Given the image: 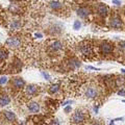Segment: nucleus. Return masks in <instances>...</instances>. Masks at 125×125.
<instances>
[{
	"instance_id": "nucleus-1",
	"label": "nucleus",
	"mask_w": 125,
	"mask_h": 125,
	"mask_svg": "<svg viewBox=\"0 0 125 125\" xmlns=\"http://www.w3.org/2000/svg\"><path fill=\"white\" fill-rule=\"evenodd\" d=\"M87 118H88L87 112L83 111V109H76V111L73 113L70 121H71V123L74 125H81L85 122Z\"/></svg>"
},
{
	"instance_id": "nucleus-2",
	"label": "nucleus",
	"mask_w": 125,
	"mask_h": 125,
	"mask_svg": "<svg viewBox=\"0 0 125 125\" xmlns=\"http://www.w3.org/2000/svg\"><path fill=\"white\" fill-rule=\"evenodd\" d=\"M5 44L10 47V48H19L21 46V40L19 38H16V37H11V38H9L5 42Z\"/></svg>"
},
{
	"instance_id": "nucleus-3",
	"label": "nucleus",
	"mask_w": 125,
	"mask_h": 125,
	"mask_svg": "<svg viewBox=\"0 0 125 125\" xmlns=\"http://www.w3.org/2000/svg\"><path fill=\"white\" fill-rule=\"evenodd\" d=\"M38 92H39V87L36 85V84H28L25 88V94L27 96H29V97L34 96Z\"/></svg>"
},
{
	"instance_id": "nucleus-4",
	"label": "nucleus",
	"mask_w": 125,
	"mask_h": 125,
	"mask_svg": "<svg viewBox=\"0 0 125 125\" xmlns=\"http://www.w3.org/2000/svg\"><path fill=\"white\" fill-rule=\"evenodd\" d=\"M84 95H85V97H87V98L94 99V98H96V97H97V95H98V91H97L96 88L90 87V88H88L87 90H85Z\"/></svg>"
},
{
	"instance_id": "nucleus-5",
	"label": "nucleus",
	"mask_w": 125,
	"mask_h": 125,
	"mask_svg": "<svg viewBox=\"0 0 125 125\" xmlns=\"http://www.w3.org/2000/svg\"><path fill=\"white\" fill-rule=\"evenodd\" d=\"M100 49H101V52H102L103 54H109L113 52V50H114V47H113V45H111L109 43H102L100 46Z\"/></svg>"
},
{
	"instance_id": "nucleus-6",
	"label": "nucleus",
	"mask_w": 125,
	"mask_h": 125,
	"mask_svg": "<svg viewBox=\"0 0 125 125\" xmlns=\"http://www.w3.org/2000/svg\"><path fill=\"white\" fill-rule=\"evenodd\" d=\"M80 51H81V53L83 54V55H91V54L93 53V51H92V46H90L89 44H83V46L80 47Z\"/></svg>"
},
{
	"instance_id": "nucleus-7",
	"label": "nucleus",
	"mask_w": 125,
	"mask_h": 125,
	"mask_svg": "<svg viewBox=\"0 0 125 125\" xmlns=\"http://www.w3.org/2000/svg\"><path fill=\"white\" fill-rule=\"evenodd\" d=\"M111 25H112V27H114V28H121V27H122V21H121V19L118 16H116V17L112 18Z\"/></svg>"
},
{
	"instance_id": "nucleus-8",
	"label": "nucleus",
	"mask_w": 125,
	"mask_h": 125,
	"mask_svg": "<svg viewBox=\"0 0 125 125\" xmlns=\"http://www.w3.org/2000/svg\"><path fill=\"white\" fill-rule=\"evenodd\" d=\"M11 84L14 85L15 89H22L25 85V81L23 80L22 78H15L13 80V83H11Z\"/></svg>"
},
{
	"instance_id": "nucleus-9",
	"label": "nucleus",
	"mask_w": 125,
	"mask_h": 125,
	"mask_svg": "<svg viewBox=\"0 0 125 125\" xmlns=\"http://www.w3.org/2000/svg\"><path fill=\"white\" fill-rule=\"evenodd\" d=\"M98 10V14L100 16H102V17H105V16L107 15V13H108L107 6L105 4H103V3H100V4L98 5V10Z\"/></svg>"
},
{
	"instance_id": "nucleus-10",
	"label": "nucleus",
	"mask_w": 125,
	"mask_h": 125,
	"mask_svg": "<svg viewBox=\"0 0 125 125\" xmlns=\"http://www.w3.org/2000/svg\"><path fill=\"white\" fill-rule=\"evenodd\" d=\"M77 15L81 18H87L90 15V10L88 7H80V9L77 10Z\"/></svg>"
},
{
	"instance_id": "nucleus-11",
	"label": "nucleus",
	"mask_w": 125,
	"mask_h": 125,
	"mask_svg": "<svg viewBox=\"0 0 125 125\" xmlns=\"http://www.w3.org/2000/svg\"><path fill=\"white\" fill-rule=\"evenodd\" d=\"M27 107L31 113H39V111H40V105L38 102H29L27 104Z\"/></svg>"
},
{
	"instance_id": "nucleus-12",
	"label": "nucleus",
	"mask_w": 125,
	"mask_h": 125,
	"mask_svg": "<svg viewBox=\"0 0 125 125\" xmlns=\"http://www.w3.org/2000/svg\"><path fill=\"white\" fill-rule=\"evenodd\" d=\"M3 115H4L5 119L7 121H10V122H13V121L16 120V115L14 114L13 112H10V111H4V112H3Z\"/></svg>"
},
{
	"instance_id": "nucleus-13",
	"label": "nucleus",
	"mask_w": 125,
	"mask_h": 125,
	"mask_svg": "<svg viewBox=\"0 0 125 125\" xmlns=\"http://www.w3.org/2000/svg\"><path fill=\"white\" fill-rule=\"evenodd\" d=\"M10 102V99L7 95H1L0 96V105L1 106H4V105H7Z\"/></svg>"
},
{
	"instance_id": "nucleus-14",
	"label": "nucleus",
	"mask_w": 125,
	"mask_h": 125,
	"mask_svg": "<svg viewBox=\"0 0 125 125\" xmlns=\"http://www.w3.org/2000/svg\"><path fill=\"white\" fill-rule=\"evenodd\" d=\"M50 48H51L53 51H58V50H61L62 48V44L60 41H55V42H53L52 44H51Z\"/></svg>"
},
{
	"instance_id": "nucleus-15",
	"label": "nucleus",
	"mask_w": 125,
	"mask_h": 125,
	"mask_svg": "<svg viewBox=\"0 0 125 125\" xmlns=\"http://www.w3.org/2000/svg\"><path fill=\"white\" fill-rule=\"evenodd\" d=\"M48 91H49V93L50 94H55V93H57L58 91H60V84H57V83H54V84H51L49 87V89H48Z\"/></svg>"
},
{
	"instance_id": "nucleus-16",
	"label": "nucleus",
	"mask_w": 125,
	"mask_h": 125,
	"mask_svg": "<svg viewBox=\"0 0 125 125\" xmlns=\"http://www.w3.org/2000/svg\"><path fill=\"white\" fill-rule=\"evenodd\" d=\"M50 6H51V9L54 10H60L62 7V4L61 2H58V1H51L50 2Z\"/></svg>"
},
{
	"instance_id": "nucleus-17",
	"label": "nucleus",
	"mask_w": 125,
	"mask_h": 125,
	"mask_svg": "<svg viewBox=\"0 0 125 125\" xmlns=\"http://www.w3.org/2000/svg\"><path fill=\"white\" fill-rule=\"evenodd\" d=\"M21 24L22 23L20 21H13V23H11V28L13 29H18L21 27Z\"/></svg>"
},
{
	"instance_id": "nucleus-18",
	"label": "nucleus",
	"mask_w": 125,
	"mask_h": 125,
	"mask_svg": "<svg viewBox=\"0 0 125 125\" xmlns=\"http://www.w3.org/2000/svg\"><path fill=\"white\" fill-rule=\"evenodd\" d=\"M7 57V53L4 49H0V61H4Z\"/></svg>"
},
{
	"instance_id": "nucleus-19",
	"label": "nucleus",
	"mask_w": 125,
	"mask_h": 125,
	"mask_svg": "<svg viewBox=\"0 0 125 125\" xmlns=\"http://www.w3.org/2000/svg\"><path fill=\"white\" fill-rule=\"evenodd\" d=\"M80 27H81V23L79 21H75V22H74V29L77 30V29H79Z\"/></svg>"
},
{
	"instance_id": "nucleus-20",
	"label": "nucleus",
	"mask_w": 125,
	"mask_h": 125,
	"mask_svg": "<svg viewBox=\"0 0 125 125\" xmlns=\"http://www.w3.org/2000/svg\"><path fill=\"white\" fill-rule=\"evenodd\" d=\"M6 80H7V78L4 76V77H1L0 78V84H3V83H6Z\"/></svg>"
},
{
	"instance_id": "nucleus-21",
	"label": "nucleus",
	"mask_w": 125,
	"mask_h": 125,
	"mask_svg": "<svg viewBox=\"0 0 125 125\" xmlns=\"http://www.w3.org/2000/svg\"><path fill=\"white\" fill-rule=\"evenodd\" d=\"M42 74H43V76H44V77L46 78L47 80H50V76H49V74H48V73H46V72H43Z\"/></svg>"
},
{
	"instance_id": "nucleus-22",
	"label": "nucleus",
	"mask_w": 125,
	"mask_h": 125,
	"mask_svg": "<svg viewBox=\"0 0 125 125\" xmlns=\"http://www.w3.org/2000/svg\"><path fill=\"white\" fill-rule=\"evenodd\" d=\"M118 95H120V96H125V90H120V91L118 92Z\"/></svg>"
},
{
	"instance_id": "nucleus-23",
	"label": "nucleus",
	"mask_w": 125,
	"mask_h": 125,
	"mask_svg": "<svg viewBox=\"0 0 125 125\" xmlns=\"http://www.w3.org/2000/svg\"><path fill=\"white\" fill-rule=\"evenodd\" d=\"M113 3L116 4V5H120L121 4V1H120V0H113Z\"/></svg>"
},
{
	"instance_id": "nucleus-24",
	"label": "nucleus",
	"mask_w": 125,
	"mask_h": 125,
	"mask_svg": "<svg viewBox=\"0 0 125 125\" xmlns=\"http://www.w3.org/2000/svg\"><path fill=\"white\" fill-rule=\"evenodd\" d=\"M70 103H72V101H71V100L65 101V102H64V103H62V106H66V105H68V104H70Z\"/></svg>"
},
{
	"instance_id": "nucleus-25",
	"label": "nucleus",
	"mask_w": 125,
	"mask_h": 125,
	"mask_svg": "<svg viewBox=\"0 0 125 125\" xmlns=\"http://www.w3.org/2000/svg\"><path fill=\"white\" fill-rule=\"evenodd\" d=\"M70 111H71V106H67V107L65 108V112H66V113H69Z\"/></svg>"
},
{
	"instance_id": "nucleus-26",
	"label": "nucleus",
	"mask_w": 125,
	"mask_h": 125,
	"mask_svg": "<svg viewBox=\"0 0 125 125\" xmlns=\"http://www.w3.org/2000/svg\"><path fill=\"white\" fill-rule=\"evenodd\" d=\"M91 125H102V124H101L100 122H97V121H95V122H93Z\"/></svg>"
},
{
	"instance_id": "nucleus-27",
	"label": "nucleus",
	"mask_w": 125,
	"mask_h": 125,
	"mask_svg": "<svg viewBox=\"0 0 125 125\" xmlns=\"http://www.w3.org/2000/svg\"><path fill=\"white\" fill-rule=\"evenodd\" d=\"M94 111L97 113V112H98V107H96V106H95V107H94Z\"/></svg>"
},
{
	"instance_id": "nucleus-28",
	"label": "nucleus",
	"mask_w": 125,
	"mask_h": 125,
	"mask_svg": "<svg viewBox=\"0 0 125 125\" xmlns=\"http://www.w3.org/2000/svg\"><path fill=\"white\" fill-rule=\"evenodd\" d=\"M121 71H122L123 73H125V69H122V70H121Z\"/></svg>"
},
{
	"instance_id": "nucleus-29",
	"label": "nucleus",
	"mask_w": 125,
	"mask_h": 125,
	"mask_svg": "<svg viewBox=\"0 0 125 125\" xmlns=\"http://www.w3.org/2000/svg\"><path fill=\"white\" fill-rule=\"evenodd\" d=\"M123 102H125V100H123Z\"/></svg>"
}]
</instances>
